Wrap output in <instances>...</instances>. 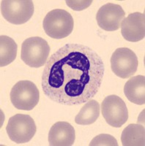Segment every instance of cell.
<instances>
[{
    "instance_id": "obj_13",
    "label": "cell",
    "mask_w": 145,
    "mask_h": 146,
    "mask_svg": "<svg viewBox=\"0 0 145 146\" xmlns=\"http://www.w3.org/2000/svg\"><path fill=\"white\" fill-rule=\"evenodd\" d=\"M121 141L124 146H144L145 129L144 126L135 123L128 125L122 131Z\"/></svg>"
},
{
    "instance_id": "obj_17",
    "label": "cell",
    "mask_w": 145,
    "mask_h": 146,
    "mask_svg": "<svg viewBox=\"0 0 145 146\" xmlns=\"http://www.w3.org/2000/svg\"><path fill=\"white\" fill-rule=\"evenodd\" d=\"M67 5L69 7H70L71 9H73L74 10L76 11H81V10H85L87 7H89L90 5H92V1H84V0H82V1H65Z\"/></svg>"
},
{
    "instance_id": "obj_10",
    "label": "cell",
    "mask_w": 145,
    "mask_h": 146,
    "mask_svg": "<svg viewBox=\"0 0 145 146\" xmlns=\"http://www.w3.org/2000/svg\"><path fill=\"white\" fill-rule=\"evenodd\" d=\"M122 36L129 42H138L145 36V15L134 13L124 18L121 23Z\"/></svg>"
},
{
    "instance_id": "obj_15",
    "label": "cell",
    "mask_w": 145,
    "mask_h": 146,
    "mask_svg": "<svg viewBox=\"0 0 145 146\" xmlns=\"http://www.w3.org/2000/svg\"><path fill=\"white\" fill-rule=\"evenodd\" d=\"M17 56V44L10 36H0V66H5L15 59Z\"/></svg>"
},
{
    "instance_id": "obj_11",
    "label": "cell",
    "mask_w": 145,
    "mask_h": 146,
    "mask_svg": "<svg viewBox=\"0 0 145 146\" xmlns=\"http://www.w3.org/2000/svg\"><path fill=\"white\" fill-rule=\"evenodd\" d=\"M74 126L65 121H59L53 125L48 133V143L51 146H70L75 142Z\"/></svg>"
},
{
    "instance_id": "obj_7",
    "label": "cell",
    "mask_w": 145,
    "mask_h": 146,
    "mask_svg": "<svg viewBox=\"0 0 145 146\" xmlns=\"http://www.w3.org/2000/svg\"><path fill=\"white\" fill-rule=\"evenodd\" d=\"M138 61L137 56L128 48H117L111 58L112 70L121 78H129L137 71Z\"/></svg>"
},
{
    "instance_id": "obj_8",
    "label": "cell",
    "mask_w": 145,
    "mask_h": 146,
    "mask_svg": "<svg viewBox=\"0 0 145 146\" xmlns=\"http://www.w3.org/2000/svg\"><path fill=\"white\" fill-rule=\"evenodd\" d=\"M102 115L111 126L120 128L128 119L125 102L117 95L106 96L102 102Z\"/></svg>"
},
{
    "instance_id": "obj_6",
    "label": "cell",
    "mask_w": 145,
    "mask_h": 146,
    "mask_svg": "<svg viewBox=\"0 0 145 146\" xmlns=\"http://www.w3.org/2000/svg\"><path fill=\"white\" fill-rule=\"evenodd\" d=\"M1 13L5 20L19 25L29 21L34 13V4L31 0L1 1Z\"/></svg>"
},
{
    "instance_id": "obj_12",
    "label": "cell",
    "mask_w": 145,
    "mask_h": 146,
    "mask_svg": "<svg viewBox=\"0 0 145 146\" xmlns=\"http://www.w3.org/2000/svg\"><path fill=\"white\" fill-rule=\"evenodd\" d=\"M124 93L127 99L136 105L145 104V77L137 75L130 78L124 86Z\"/></svg>"
},
{
    "instance_id": "obj_1",
    "label": "cell",
    "mask_w": 145,
    "mask_h": 146,
    "mask_svg": "<svg viewBox=\"0 0 145 146\" xmlns=\"http://www.w3.org/2000/svg\"><path fill=\"white\" fill-rule=\"evenodd\" d=\"M104 72V62L93 49L81 44H66L45 63L42 88L48 99L59 104L82 105L98 93Z\"/></svg>"
},
{
    "instance_id": "obj_16",
    "label": "cell",
    "mask_w": 145,
    "mask_h": 146,
    "mask_svg": "<svg viewBox=\"0 0 145 146\" xmlns=\"http://www.w3.org/2000/svg\"><path fill=\"white\" fill-rule=\"evenodd\" d=\"M90 146H117V139L113 136L107 134H101L92 139L89 144Z\"/></svg>"
},
{
    "instance_id": "obj_2",
    "label": "cell",
    "mask_w": 145,
    "mask_h": 146,
    "mask_svg": "<svg viewBox=\"0 0 145 146\" xmlns=\"http://www.w3.org/2000/svg\"><path fill=\"white\" fill-rule=\"evenodd\" d=\"M43 27L45 34L51 38H65L73 32L74 18L66 10L55 9L45 15Z\"/></svg>"
},
{
    "instance_id": "obj_14",
    "label": "cell",
    "mask_w": 145,
    "mask_h": 146,
    "mask_svg": "<svg viewBox=\"0 0 145 146\" xmlns=\"http://www.w3.org/2000/svg\"><path fill=\"white\" fill-rule=\"evenodd\" d=\"M100 105L94 100H90L81 109L75 118V122L79 125H90L97 121L100 115Z\"/></svg>"
},
{
    "instance_id": "obj_4",
    "label": "cell",
    "mask_w": 145,
    "mask_h": 146,
    "mask_svg": "<svg viewBox=\"0 0 145 146\" xmlns=\"http://www.w3.org/2000/svg\"><path fill=\"white\" fill-rule=\"evenodd\" d=\"M40 93L37 86L29 80H21L12 88L10 100L15 108L32 110L38 104Z\"/></svg>"
},
{
    "instance_id": "obj_9",
    "label": "cell",
    "mask_w": 145,
    "mask_h": 146,
    "mask_svg": "<svg viewBox=\"0 0 145 146\" xmlns=\"http://www.w3.org/2000/svg\"><path fill=\"white\" fill-rule=\"evenodd\" d=\"M125 16V11L120 5L108 3L99 9L97 13L96 20L102 29L114 32L121 27V23Z\"/></svg>"
},
{
    "instance_id": "obj_5",
    "label": "cell",
    "mask_w": 145,
    "mask_h": 146,
    "mask_svg": "<svg viewBox=\"0 0 145 146\" xmlns=\"http://www.w3.org/2000/svg\"><path fill=\"white\" fill-rule=\"evenodd\" d=\"M6 131L12 141L17 144H22L28 143L32 139L37 127L30 115L16 114L10 118Z\"/></svg>"
},
{
    "instance_id": "obj_3",
    "label": "cell",
    "mask_w": 145,
    "mask_h": 146,
    "mask_svg": "<svg viewBox=\"0 0 145 146\" xmlns=\"http://www.w3.org/2000/svg\"><path fill=\"white\" fill-rule=\"evenodd\" d=\"M50 47L44 39L39 36L29 37L21 45V59L28 66L38 68L47 62Z\"/></svg>"
}]
</instances>
